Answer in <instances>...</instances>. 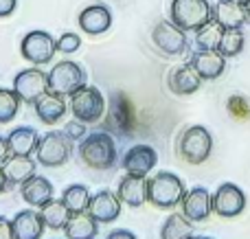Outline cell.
I'll return each mask as SVG.
<instances>
[{"label":"cell","mask_w":250,"mask_h":239,"mask_svg":"<svg viewBox=\"0 0 250 239\" xmlns=\"http://www.w3.org/2000/svg\"><path fill=\"white\" fill-rule=\"evenodd\" d=\"M246 209V193L233 182H224L213 193V213L217 218L233 219Z\"/></svg>","instance_id":"cell-10"},{"label":"cell","mask_w":250,"mask_h":239,"mask_svg":"<svg viewBox=\"0 0 250 239\" xmlns=\"http://www.w3.org/2000/svg\"><path fill=\"white\" fill-rule=\"evenodd\" d=\"M121 198L119 193L110 191V189H101L90 198L88 204V213L97 219L99 224H112L114 219L121 215Z\"/></svg>","instance_id":"cell-13"},{"label":"cell","mask_w":250,"mask_h":239,"mask_svg":"<svg viewBox=\"0 0 250 239\" xmlns=\"http://www.w3.org/2000/svg\"><path fill=\"white\" fill-rule=\"evenodd\" d=\"M79 48H82V38H79L77 33H64L60 40H57V51L64 53V55H73V53H77Z\"/></svg>","instance_id":"cell-32"},{"label":"cell","mask_w":250,"mask_h":239,"mask_svg":"<svg viewBox=\"0 0 250 239\" xmlns=\"http://www.w3.org/2000/svg\"><path fill=\"white\" fill-rule=\"evenodd\" d=\"M86 83V70L73 60H62L48 73V90L70 97L77 88Z\"/></svg>","instance_id":"cell-8"},{"label":"cell","mask_w":250,"mask_h":239,"mask_svg":"<svg viewBox=\"0 0 250 239\" xmlns=\"http://www.w3.org/2000/svg\"><path fill=\"white\" fill-rule=\"evenodd\" d=\"M147 191H149V178L147 176H138V174H125L119 180V198L123 204L138 209L147 202Z\"/></svg>","instance_id":"cell-14"},{"label":"cell","mask_w":250,"mask_h":239,"mask_svg":"<svg viewBox=\"0 0 250 239\" xmlns=\"http://www.w3.org/2000/svg\"><path fill=\"white\" fill-rule=\"evenodd\" d=\"M169 16L182 31H198L213 20V7L208 0H173Z\"/></svg>","instance_id":"cell-5"},{"label":"cell","mask_w":250,"mask_h":239,"mask_svg":"<svg viewBox=\"0 0 250 239\" xmlns=\"http://www.w3.org/2000/svg\"><path fill=\"white\" fill-rule=\"evenodd\" d=\"M64 132L70 136L73 140H82L83 136H86V123L79 121V119H73V121H68L64 125Z\"/></svg>","instance_id":"cell-33"},{"label":"cell","mask_w":250,"mask_h":239,"mask_svg":"<svg viewBox=\"0 0 250 239\" xmlns=\"http://www.w3.org/2000/svg\"><path fill=\"white\" fill-rule=\"evenodd\" d=\"M7 143H9V149H11L13 156H33L40 145V134L33 127L20 125L9 132Z\"/></svg>","instance_id":"cell-23"},{"label":"cell","mask_w":250,"mask_h":239,"mask_svg":"<svg viewBox=\"0 0 250 239\" xmlns=\"http://www.w3.org/2000/svg\"><path fill=\"white\" fill-rule=\"evenodd\" d=\"M9 156H11V149H9V143L4 136H0V167L4 165V162L9 160Z\"/></svg>","instance_id":"cell-37"},{"label":"cell","mask_w":250,"mask_h":239,"mask_svg":"<svg viewBox=\"0 0 250 239\" xmlns=\"http://www.w3.org/2000/svg\"><path fill=\"white\" fill-rule=\"evenodd\" d=\"M13 90L20 97L22 103L33 105L42 95L48 92V73L40 70L38 66L24 68L13 77Z\"/></svg>","instance_id":"cell-9"},{"label":"cell","mask_w":250,"mask_h":239,"mask_svg":"<svg viewBox=\"0 0 250 239\" xmlns=\"http://www.w3.org/2000/svg\"><path fill=\"white\" fill-rule=\"evenodd\" d=\"M9 180H7V176H4V171H2V167H0V193H4V191H9Z\"/></svg>","instance_id":"cell-38"},{"label":"cell","mask_w":250,"mask_h":239,"mask_svg":"<svg viewBox=\"0 0 250 239\" xmlns=\"http://www.w3.org/2000/svg\"><path fill=\"white\" fill-rule=\"evenodd\" d=\"M55 53H57V40L48 31L42 29L29 31L20 42V55L33 66L51 64Z\"/></svg>","instance_id":"cell-7"},{"label":"cell","mask_w":250,"mask_h":239,"mask_svg":"<svg viewBox=\"0 0 250 239\" xmlns=\"http://www.w3.org/2000/svg\"><path fill=\"white\" fill-rule=\"evenodd\" d=\"M40 213H42V218H44V224H46L48 228H53V231H62V228L66 226V222L70 219V215H73L62 198L60 200L51 198L44 206H40Z\"/></svg>","instance_id":"cell-26"},{"label":"cell","mask_w":250,"mask_h":239,"mask_svg":"<svg viewBox=\"0 0 250 239\" xmlns=\"http://www.w3.org/2000/svg\"><path fill=\"white\" fill-rule=\"evenodd\" d=\"M0 239H13L11 219H7V218H0Z\"/></svg>","instance_id":"cell-35"},{"label":"cell","mask_w":250,"mask_h":239,"mask_svg":"<svg viewBox=\"0 0 250 239\" xmlns=\"http://www.w3.org/2000/svg\"><path fill=\"white\" fill-rule=\"evenodd\" d=\"M185 193H187V187L180 176H176L173 171H158L154 178H149L147 202H151L156 209L169 211L180 204Z\"/></svg>","instance_id":"cell-2"},{"label":"cell","mask_w":250,"mask_h":239,"mask_svg":"<svg viewBox=\"0 0 250 239\" xmlns=\"http://www.w3.org/2000/svg\"><path fill=\"white\" fill-rule=\"evenodd\" d=\"M156 165H158V154H156V149L149 147V145H134L121 158V167L127 174L147 176Z\"/></svg>","instance_id":"cell-15"},{"label":"cell","mask_w":250,"mask_h":239,"mask_svg":"<svg viewBox=\"0 0 250 239\" xmlns=\"http://www.w3.org/2000/svg\"><path fill=\"white\" fill-rule=\"evenodd\" d=\"M11 226L13 239H42L46 224H44L42 213L33 209H24L16 213V218L11 219Z\"/></svg>","instance_id":"cell-17"},{"label":"cell","mask_w":250,"mask_h":239,"mask_svg":"<svg viewBox=\"0 0 250 239\" xmlns=\"http://www.w3.org/2000/svg\"><path fill=\"white\" fill-rule=\"evenodd\" d=\"M200 86H202V77L195 73V68L191 64L178 66V68L171 70V75H169V90H171L173 95H180V97L193 95V92L200 90Z\"/></svg>","instance_id":"cell-22"},{"label":"cell","mask_w":250,"mask_h":239,"mask_svg":"<svg viewBox=\"0 0 250 239\" xmlns=\"http://www.w3.org/2000/svg\"><path fill=\"white\" fill-rule=\"evenodd\" d=\"M18 7V0H0V18H9Z\"/></svg>","instance_id":"cell-34"},{"label":"cell","mask_w":250,"mask_h":239,"mask_svg":"<svg viewBox=\"0 0 250 239\" xmlns=\"http://www.w3.org/2000/svg\"><path fill=\"white\" fill-rule=\"evenodd\" d=\"M193 235V222L182 213H171L160 228V239H189Z\"/></svg>","instance_id":"cell-27"},{"label":"cell","mask_w":250,"mask_h":239,"mask_svg":"<svg viewBox=\"0 0 250 239\" xmlns=\"http://www.w3.org/2000/svg\"><path fill=\"white\" fill-rule=\"evenodd\" d=\"M64 235L66 239H95L99 235V222L88 211L73 213L64 226Z\"/></svg>","instance_id":"cell-24"},{"label":"cell","mask_w":250,"mask_h":239,"mask_svg":"<svg viewBox=\"0 0 250 239\" xmlns=\"http://www.w3.org/2000/svg\"><path fill=\"white\" fill-rule=\"evenodd\" d=\"M189 64L195 68V73L202 77V81H211V79L222 77L226 68V57L222 55L220 51H204V48H198L195 53H191Z\"/></svg>","instance_id":"cell-16"},{"label":"cell","mask_w":250,"mask_h":239,"mask_svg":"<svg viewBox=\"0 0 250 239\" xmlns=\"http://www.w3.org/2000/svg\"><path fill=\"white\" fill-rule=\"evenodd\" d=\"M213 20L220 22L224 29H242L250 20V13L244 4H237L233 0H220L213 7Z\"/></svg>","instance_id":"cell-20"},{"label":"cell","mask_w":250,"mask_h":239,"mask_svg":"<svg viewBox=\"0 0 250 239\" xmlns=\"http://www.w3.org/2000/svg\"><path fill=\"white\" fill-rule=\"evenodd\" d=\"M213 152V136L204 125H191L178 139V154L189 165H202Z\"/></svg>","instance_id":"cell-4"},{"label":"cell","mask_w":250,"mask_h":239,"mask_svg":"<svg viewBox=\"0 0 250 239\" xmlns=\"http://www.w3.org/2000/svg\"><path fill=\"white\" fill-rule=\"evenodd\" d=\"M233 2H237V4H244V7H246V4H248V0H233Z\"/></svg>","instance_id":"cell-39"},{"label":"cell","mask_w":250,"mask_h":239,"mask_svg":"<svg viewBox=\"0 0 250 239\" xmlns=\"http://www.w3.org/2000/svg\"><path fill=\"white\" fill-rule=\"evenodd\" d=\"M246 9H248V13H250V0H248V4H246Z\"/></svg>","instance_id":"cell-41"},{"label":"cell","mask_w":250,"mask_h":239,"mask_svg":"<svg viewBox=\"0 0 250 239\" xmlns=\"http://www.w3.org/2000/svg\"><path fill=\"white\" fill-rule=\"evenodd\" d=\"M222 35H224V26L220 22L211 20L202 29L195 31V46L204 48V51H217V46L222 42Z\"/></svg>","instance_id":"cell-28"},{"label":"cell","mask_w":250,"mask_h":239,"mask_svg":"<svg viewBox=\"0 0 250 239\" xmlns=\"http://www.w3.org/2000/svg\"><path fill=\"white\" fill-rule=\"evenodd\" d=\"M35 169H38V162H35L31 156H13V154L2 165V171H4V176H7L11 187L26 182L31 176H35Z\"/></svg>","instance_id":"cell-25"},{"label":"cell","mask_w":250,"mask_h":239,"mask_svg":"<svg viewBox=\"0 0 250 239\" xmlns=\"http://www.w3.org/2000/svg\"><path fill=\"white\" fill-rule=\"evenodd\" d=\"M112 26V13L105 4H90L79 13V29L86 35H101Z\"/></svg>","instance_id":"cell-18"},{"label":"cell","mask_w":250,"mask_h":239,"mask_svg":"<svg viewBox=\"0 0 250 239\" xmlns=\"http://www.w3.org/2000/svg\"><path fill=\"white\" fill-rule=\"evenodd\" d=\"M20 97L16 95V90L9 88H0V125H7L16 119V114L20 112Z\"/></svg>","instance_id":"cell-30"},{"label":"cell","mask_w":250,"mask_h":239,"mask_svg":"<svg viewBox=\"0 0 250 239\" xmlns=\"http://www.w3.org/2000/svg\"><path fill=\"white\" fill-rule=\"evenodd\" d=\"M151 40L165 55H182L187 51V31L171 20H160L151 31Z\"/></svg>","instance_id":"cell-11"},{"label":"cell","mask_w":250,"mask_h":239,"mask_svg":"<svg viewBox=\"0 0 250 239\" xmlns=\"http://www.w3.org/2000/svg\"><path fill=\"white\" fill-rule=\"evenodd\" d=\"M77 152L83 165L97 171L112 169L119 158L117 143L108 132H92V134L83 136L77 145Z\"/></svg>","instance_id":"cell-1"},{"label":"cell","mask_w":250,"mask_h":239,"mask_svg":"<svg viewBox=\"0 0 250 239\" xmlns=\"http://www.w3.org/2000/svg\"><path fill=\"white\" fill-rule=\"evenodd\" d=\"M182 215L191 222H204L208 219V215L213 213V193H208L207 187H193L185 193L180 202Z\"/></svg>","instance_id":"cell-12"},{"label":"cell","mask_w":250,"mask_h":239,"mask_svg":"<svg viewBox=\"0 0 250 239\" xmlns=\"http://www.w3.org/2000/svg\"><path fill=\"white\" fill-rule=\"evenodd\" d=\"M70 112L75 119L83 121L86 125L90 123H99L105 114V99L101 95L99 88L83 83L82 88L70 95Z\"/></svg>","instance_id":"cell-6"},{"label":"cell","mask_w":250,"mask_h":239,"mask_svg":"<svg viewBox=\"0 0 250 239\" xmlns=\"http://www.w3.org/2000/svg\"><path fill=\"white\" fill-rule=\"evenodd\" d=\"M75 140L64 130H53L48 134L40 136V145L35 149V160L44 167H62L73 156Z\"/></svg>","instance_id":"cell-3"},{"label":"cell","mask_w":250,"mask_h":239,"mask_svg":"<svg viewBox=\"0 0 250 239\" xmlns=\"http://www.w3.org/2000/svg\"><path fill=\"white\" fill-rule=\"evenodd\" d=\"M53 184L48 182L44 176H31L26 182L20 184V196L22 200L26 202L29 206H33V209H40V206H44L48 200L53 198Z\"/></svg>","instance_id":"cell-21"},{"label":"cell","mask_w":250,"mask_h":239,"mask_svg":"<svg viewBox=\"0 0 250 239\" xmlns=\"http://www.w3.org/2000/svg\"><path fill=\"white\" fill-rule=\"evenodd\" d=\"M189 239H213V237H198V235H191Z\"/></svg>","instance_id":"cell-40"},{"label":"cell","mask_w":250,"mask_h":239,"mask_svg":"<svg viewBox=\"0 0 250 239\" xmlns=\"http://www.w3.org/2000/svg\"><path fill=\"white\" fill-rule=\"evenodd\" d=\"M244 42H246V38H244L242 29H224V35H222V42L217 46V51L224 57H235L244 51Z\"/></svg>","instance_id":"cell-31"},{"label":"cell","mask_w":250,"mask_h":239,"mask_svg":"<svg viewBox=\"0 0 250 239\" xmlns=\"http://www.w3.org/2000/svg\"><path fill=\"white\" fill-rule=\"evenodd\" d=\"M90 191H88L86 184H70V187L64 189L62 193V200L64 204L70 209V213H82V211H88V204H90Z\"/></svg>","instance_id":"cell-29"},{"label":"cell","mask_w":250,"mask_h":239,"mask_svg":"<svg viewBox=\"0 0 250 239\" xmlns=\"http://www.w3.org/2000/svg\"><path fill=\"white\" fill-rule=\"evenodd\" d=\"M105 239H136V235L132 231H127V228H117V231L108 233Z\"/></svg>","instance_id":"cell-36"},{"label":"cell","mask_w":250,"mask_h":239,"mask_svg":"<svg viewBox=\"0 0 250 239\" xmlns=\"http://www.w3.org/2000/svg\"><path fill=\"white\" fill-rule=\"evenodd\" d=\"M33 108H35V114H38L40 121L46 123V125H55V123H60L62 119L66 117L68 105H66L64 95H57V92L48 90L46 95H42L35 101Z\"/></svg>","instance_id":"cell-19"}]
</instances>
